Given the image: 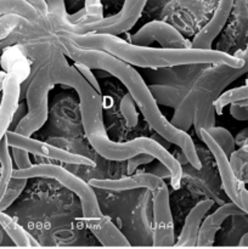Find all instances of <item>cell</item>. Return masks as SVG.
Wrapping results in <instances>:
<instances>
[{"label":"cell","mask_w":248,"mask_h":249,"mask_svg":"<svg viewBox=\"0 0 248 249\" xmlns=\"http://www.w3.org/2000/svg\"><path fill=\"white\" fill-rule=\"evenodd\" d=\"M247 157H248V147L247 143L242 146L240 150L233 151L232 153L230 155V162L231 169H232L233 174L237 177L238 174H241L242 172V168H245L247 165Z\"/></svg>","instance_id":"cell-26"},{"label":"cell","mask_w":248,"mask_h":249,"mask_svg":"<svg viewBox=\"0 0 248 249\" xmlns=\"http://www.w3.org/2000/svg\"><path fill=\"white\" fill-rule=\"evenodd\" d=\"M55 85L48 65L39 68L27 87V113L15 128L14 133L31 138L48 121L49 92Z\"/></svg>","instance_id":"cell-6"},{"label":"cell","mask_w":248,"mask_h":249,"mask_svg":"<svg viewBox=\"0 0 248 249\" xmlns=\"http://www.w3.org/2000/svg\"><path fill=\"white\" fill-rule=\"evenodd\" d=\"M22 18L16 16H4L0 17V40L9 38L12 31L19 24Z\"/></svg>","instance_id":"cell-28"},{"label":"cell","mask_w":248,"mask_h":249,"mask_svg":"<svg viewBox=\"0 0 248 249\" xmlns=\"http://www.w3.org/2000/svg\"><path fill=\"white\" fill-rule=\"evenodd\" d=\"M85 226L104 247H130L131 243L118 230L113 221L106 215L99 219L85 220Z\"/></svg>","instance_id":"cell-17"},{"label":"cell","mask_w":248,"mask_h":249,"mask_svg":"<svg viewBox=\"0 0 248 249\" xmlns=\"http://www.w3.org/2000/svg\"><path fill=\"white\" fill-rule=\"evenodd\" d=\"M58 41L61 43V48L63 49L62 53L72 58L74 62L83 63L90 68L106 71L109 74L116 77L119 82L123 83L128 89V94L138 105L148 125L168 142L177 145L184 153L187 163H190L195 169H201L202 162L191 136L185 131L175 128L163 116L155 97L151 94L150 88L146 85L145 80L135 68L102 51L84 50L78 48L71 43L63 34L58 36Z\"/></svg>","instance_id":"cell-2"},{"label":"cell","mask_w":248,"mask_h":249,"mask_svg":"<svg viewBox=\"0 0 248 249\" xmlns=\"http://www.w3.org/2000/svg\"><path fill=\"white\" fill-rule=\"evenodd\" d=\"M153 160H155V158L151 157L150 155H145V153H142V155H138V156H135V157L128 160V174H129V177H130V175L133 174V173L135 172V170L138 169L140 165L148 164V163L153 162Z\"/></svg>","instance_id":"cell-31"},{"label":"cell","mask_w":248,"mask_h":249,"mask_svg":"<svg viewBox=\"0 0 248 249\" xmlns=\"http://www.w3.org/2000/svg\"><path fill=\"white\" fill-rule=\"evenodd\" d=\"M5 78H6V73L4 71H0V91H2V85H4Z\"/></svg>","instance_id":"cell-38"},{"label":"cell","mask_w":248,"mask_h":249,"mask_svg":"<svg viewBox=\"0 0 248 249\" xmlns=\"http://www.w3.org/2000/svg\"><path fill=\"white\" fill-rule=\"evenodd\" d=\"M0 228L11 238L17 247H38L39 243L27 232L14 218L5 213H0Z\"/></svg>","instance_id":"cell-18"},{"label":"cell","mask_w":248,"mask_h":249,"mask_svg":"<svg viewBox=\"0 0 248 249\" xmlns=\"http://www.w3.org/2000/svg\"><path fill=\"white\" fill-rule=\"evenodd\" d=\"M15 40H16V39H14V38H6V39H4V40H0V53H2V51L5 50V49L7 48V46L9 45H11L12 43H15Z\"/></svg>","instance_id":"cell-36"},{"label":"cell","mask_w":248,"mask_h":249,"mask_svg":"<svg viewBox=\"0 0 248 249\" xmlns=\"http://www.w3.org/2000/svg\"><path fill=\"white\" fill-rule=\"evenodd\" d=\"M121 112L124 117V121L128 128H135L139 123L138 112L130 95L125 94L121 101Z\"/></svg>","instance_id":"cell-25"},{"label":"cell","mask_w":248,"mask_h":249,"mask_svg":"<svg viewBox=\"0 0 248 249\" xmlns=\"http://www.w3.org/2000/svg\"><path fill=\"white\" fill-rule=\"evenodd\" d=\"M148 174L153 175V177L158 178V179H162V180L167 179V178H169L170 179V172L164 167V165L160 164L159 162L157 163V165H155V167L151 168V169L148 170Z\"/></svg>","instance_id":"cell-33"},{"label":"cell","mask_w":248,"mask_h":249,"mask_svg":"<svg viewBox=\"0 0 248 249\" xmlns=\"http://www.w3.org/2000/svg\"><path fill=\"white\" fill-rule=\"evenodd\" d=\"M247 240H248V235L247 233H245V235H243V237L240 240V247H245V248L247 247L248 246Z\"/></svg>","instance_id":"cell-37"},{"label":"cell","mask_w":248,"mask_h":249,"mask_svg":"<svg viewBox=\"0 0 248 249\" xmlns=\"http://www.w3.org/2000/svg\"><path fill=\"white\" fill-rule=\"evenodd\" d=\"M246 215L238 207L233 203H225L219 207L215 212L207 216L206 220L201 224L198 236H197L196 246L198 247H212L215 241V235L220 230L224 221L230 216Z\"/></svg>","instance_id":"cell-14"},{"label":"cell","mask_w":248,"mask_h":249,"mask_svg":"<svg viewBox=\"0 0 248 249\" xmlns=\"http://www.w3.org/2000/svg\"><path fill=\"white\" fill-rule=\"evenodd\" d=\"M0 241H1V233H0Z\"/></svg>","instance_id":"cell-40"},{"label":"cell","mask_w":248,"mask_h":249,"mask_svg":"<svg viewBox=\"0 0 248 249\" xmlns=\"http://www.w3.org/2000/svg\"><path fill=\"white\" fill-rule=\"evenodd\" d=\"M206 130L209 134V136L213 139L214 142L221 148V151L228 157L235 151L236 141L230 131L226 130L225 128H221V126H212V128L206 129Z\"/></svg>","instance_id":"cell-23"},{"label":"cell","mask_w":248,"mask_h":249,"mask_svg":"<svg viewBox=\"0 0 248 249\" xmlns=\"http://www.w3.org/2000/svg\"><path fill=\"white\" fill-rule=\"evenodd\" d=\"M75 46L84 50H97L106 53L129 66L142 68L177 67L185 65H215L226 66L233 70H242L247 66V51H237L235 55L220 50H196V49L151 48L138 46L112 36L85 34L73 36L62 33Z\"/></svg>","instance_id":"cell-3"},{"label":"cell","mask_w":248,"mask_h":249,"mask_svg":"<svg viewBox=\"0 0 248 249\" xmlns=\"http://www.w3.org/2000/svg\"><path fill=\"white\" fill-rule=\"evenodd\" d=\"M247 85L233 88V89H230L228 90V91L223 92V94L219 95V96L216 97L215 101L213 102L214 111L218 114H223L224 107H226L228 105H232L241 101H247Z\"/></svg>","instance_id":"cell-22"},{"label":"cell","mask_w":248,"mask_h":249,"mask_svg":"<svg viewBox=\"0 0 248 249\" xmlns=\"http://www.w3.org/2000/svg\"><path fill=\"white\" fill-rule=\"evenodd\" d=\"M26 185L27 180L11 179L6 192H5V195L2 196V198L0 199V213H4V212L6 211L17 198H18V196L22 194V191L26 189Z\"/></svg>","instance_id":"cell-24"},{"label":"cell","mask_w":248,"mask_h":249,"mask_svg":"<svg viewBox=\"0 0 248 249\" xmlns=\"http://www.w3.org/2000/svg\"><path fill=\"white\" fill-rule=\"evenodd\" d=\"M196 134L198 135V138L206 143V146L208 147V150L211 151L212 155H213L214 160H215L216 167H218L219 173H220L221 184H223L224 191H225L226 196L230 198L231 203H233L236 207H238L243 213H246L240 199V192L241 190L245 189V186H243L242 182L237 179V177L233 174L232 169H231L230 162H229V157L221 151V148L214 142V140L209 136V134L207 133L206 129H199L198 131H196Z\"/></svg>","instance_id":"cell-11"},{"label":"cell","mask_w":248,"mask_h":249,"mask_svg":"<svg viewBox=\"0 0 248 249\" xmlns=\"http://www.w3.org/2000/svg\"><path fill=\"white\" fill-rule=\"evenodd\" d=\"M246 135H247V129H245V130H243L242 133L238 134V139H237L238 142L241 143V141H242V140H245V141L247 140V136H246Z\"/></svg>","instance_id":"cell-39"},{"label":"cell","mask_w":248,"mask_h":249,"mask_svg":"<svg viewBox=\"0 0 248 249\" xmlns=\"http://www.w3.org/2000/svg\"><path fill=\"white\" fill-rule=\"evenodd\" d=\"M88 184L90 187L107 190V191H129V190L146 189L147 191L153 192L163 186L165 182L148 173H138V174H133L130 177L117 180L91 179Z\"/></svg>","instance_id":"cell-13"},{"label":"cell","mask_w":248,"mask_h":249,"mask_svg":"<svg viewBox=\"0 0 248 249\" xmlns=\"http://www.w3.org/2000/svg\"><path fill=\"white\" fill-rule=\"evenodd\" d=\"M246 72L247 66L242 70H233L226 66H215V68L207 71L197 80L196 85L186 92L182 101L177 107L174 118L170 123L185 133L192 123L196 131L214 126L215 118L213 102L226 85Z\"/></svg>","instance_id":"cell-4"},{"label":"cell","mask_w":248,"mask_h":249,"mask_svg":"<svg viewBox=\"0 0 248 249\" xmlns=\"http://www.w3.org/2000/svg\"><path fill=\"white\" fill-rule=\"evenodd\" d=\"M146 0H128L124 1L123 7L118 14L113 16L102 17L101 19L90 23L68 24L65 22H58V29L62 33L73 34V36H85V34H101V36H118L133 28L142 15L146 6Z\"/></svg>","instance_id":"cell-7"},{"label":"cell","mask_w":248,"mask_h":249,"mask_svg":"<svg viewBox=\"0 0 248 249\" xmlns=\"http://www.w3.org/2000/svg\"><path fill=\"white\" fill-rule=\"evenodd\" d=\"M28 2L36 10V11L39 12V15H40L41 17L46 16V15L49 14L48 4H46V1H39V0H35V1H34V0H32V1H28Z\"/></svg>","instance_id":"cell-35"},{"label":"cell","mask_w":248,"mask_h":249,"mask_svg":"<svg viewBox=\"0 0 248 249\" xmlns=\"http://www.w3.org/2000/svg\"><path fill=\"white\" fill-rule=\"evenodd\" d=\"M32 178L53 179L60 182L66 189L70 190L71 192L77 195L80 201V204H82L83 215H84L85 220L99 219L104 215L101 209H100L99 201H97V197L92 187H90L88 182L78 178L77 175L68 172L65 168L55 164H33L29 169H14V173H12V179L28 180L32 179Z\"/></svg>","instance_id":"cell-5"},{"label":"cell","mask_w":248,"mask_h":249,"mask_svg":"<svg viewBox=\"0 0 248 249\" xmlns=\"http://www.w3.org/2000/svg\"><path fill=\"white\" fill-rule=\"evenodd\" d=\"M84 10L85 14H87L84 23H90V22L99 21V19L102 18V5L97 0H94V1H85Z\"/></svg>","instance_id":"cell-29"},{"label":"cell","mask_w":248,"mask_h":249,"mask_svg":"<svg viewBox=\"0 0 248 249\" xmlns=\"http://www.w3.org/2000/svg\"><path fill=\"white\" fill-rule=\"evenodd\" d=\"M73 68H74V70L77 71V72L79 73L83 78H84L85 82H87L88 84H89L90 87H91L92 89L97 92V94L101 95L100 84H99V82H97L96 77L94 75V72H92L91 68L88 67V66H85V65H83V63H77V62H74Z\"/></svg>","instance_id":"cell-27"},{"label":"cell","mask_w":248,"mask_h":249,"mask_svg":"<svg viewBox=\"0 0 248 249\" xmlns=\"http://www.w3.org/2000/svg\"><path fill=\"white\" fill-rule=\"evenodd\" d=\"M26 113H27L26 106H24L23 104H18V106H17L16 112H15V114H14V119H12L11 126H15V128H16L17 124H18L19 122H21L22 119L24 118V116H26Z\"/></svg>","instance_id":"cell-34"},{"label":"cell","mask_w":248,"mask_h":249,"mask_svg":"<svg viewBox=\"0 0 248 249\" xmlns=\"http://www.w3.org/2000/svg\"><path fill=\"white\" fill-rule=\"evenodd\" d=\"M11 158H14L15 164L17 167L16 170H26L33 165L29 158V153L21 148H11Z\"/></svg>","instance_id":"cell-30"},{"label":"cell","mask_w":248,"mask_h":249,"mask_svg":"<svg viewBox=\"0 0 248 249\" xmlns=\"http://www.w3.org/2000/svg\"><path fill=\"white\" fill-rule=\"evenodd\" d=\"M230 113L237 121H247L248 119V107L247 101L236 102L230 105Z\"/></svg>","instance_id":"cell-32"},{"label":"cell","mask_w":248,"mask_h":249,"mask_svg":"<svg viewBox=\"0 0 248 249\" xmlns=\"http://www.w3.org/2000/svg\"><path fill=\"white\" fill-rule=\"evenodd\" d=\"M4 138L9 147L21 148L26 152L32 153V155L41 156V157L50 158V160H58V162L67 163V164L87 165V167L95 165L94 160L85 157V156L68 152L63 148L57 147V146L50 145L49 142H44V141H39L32 138H26V136L18 135V134L14 133L11 130L7 131Z\"/></svg>","instance_id":"cell-8"},{"label":"cell","mask_w":248,"mask_h":249,"mask_svg":"<svg viewBox=\"0 0 248 249\" xmlns=\"http://www.w3.org/2000/svg\"><path fill=\"white\" fill-rule=\"evenodd\" d=\"M150 88V91L152 96L155 97L156 102H160L163 105H168V106H173L177 108L185 97L186 92L184 89L180 88H173V87H160V85H152Z\"/></svg>","instance_id":"cell-21"},{"label":"cell","mask_w":248,"mask_h":249,"mask_svg":"<svg viewBox=\"0 0 248 249\" xmlns=\"http://www.w3.org/2000/svg\"><path fill=\"white\" fill-rule=\"evenodd\" d=\"M50 68L53 80L56 84L66 85L77 91L79 96V108L83 128L90 146L101 157L108 160H128L138 155H150L164 165L170 172V184L173 189H180L182 179V168L174 156L168 152L160 143L150 138H138L126 142H116L108 138L102 114V99L84 78L70 66L65 58V53L58 48L51 53L46 61Z\"/></svg>","instance_id":"cell-1"},{"label":"cell","mask_w":248,"mask_h":249,"mask_svg":"<svg viewBox=\"0 0 248 249\" xmlns=\"http://www.w3.org/2000/svg\"><path fill=\"white\" fill-rule=\"evenodd\" d=\"M157 41L163 49L184 50L192 49L191 41L187 40L177 29L162 21H152L141 27L135 34L131 36V43L138 46H150Z\"/></svg>","instance_id":"cell-10"},{"label":"cell","mask_w":248,"mask_h":249,"mask_svg":"<svg viewBox=\"0 0 248 249\" xmlns=\"http://www.w3.org/2000/svg\"><path fill=\"white\" fill-rule=\"evenodd\" d=\"M213 204L214 202L212 199H203V201L195 204V207L190 211L186 219H185L181 232H180L174 246H177V247H195L196 246L197 236H198L202 220H203L204 215L208 213L209 209L213 207Z\"/></svg>","instance_id":"cell-16"},{"label":"cell","mask_w":248,"mask_h":249,"mask_svg":"<svg viewBox=\"0 0 248 249\" xmlns=\"http://www.w3.org/2000/svg\"><path fill=\"white\" fill-rule=\"evenodd\" d=\"M152 198V246L172 247L175 245L174 221L169 204V191L167 184L151 192Z\"/></svg>","instance_id":"cell-9"},{"label":"cell","mask_w":248,"mask_h":249,"mask_svg":"<svg viewBox=\"0 0 248 249\" xmlns=\"http://www.w3.org/2000/svg\"><path fill=\"white\" fill-rule=\"evenodd\" d=\"M233 1L232 0H223L216 4L215 11L212 16L211 21L195 36L194 40L191 41V48L196 50H212V45L221 29L225 26L231 11H232Z\"/></svg>","instance_id":"cell-12"},{"label":"cell","mask_w":248,"mask_h":249,"mask_svg":"<svg viewBox=\"0 0 248 249\" xmlns=\"http://www.w3.org/2000/svg\"><path fill=\"white\" fill-rule=\"evenodd\" d=\"M16 16L29 22L41 18L39 12L26 0H0V17Z\"/></svg>","instance_id":"cell-19"},{"label":"cell","mask_w":248,"mask_h":249,"mask_svg":"<svg viewBox=\"0 0 248 249\" xmlns=\"http://www.w3.org/2000/svg\"><path fill=\"white\" fill-rule=\"evenodd\" d=\"M19 83L18 77L15 73L6 74L2 85V99L0 102V140L11 126L14 114L19 102Z\"/></svg>","instance_id":"cell-15"},{"label":"cell","mask_w":248,"mask_h":249,"mask_svg":"<svg viewBox=\"0 0 248 249\" xmlns=\"http://www.w3.org/2000/svg\"><path fill=\"white\" fill-rule=\"evenodd\" d=\"M9 148L5 138L1 139L0 140V199L6 192L14 173L12 158Z\"/></svg>","instance_id":"cell-20"}]
</instances>
